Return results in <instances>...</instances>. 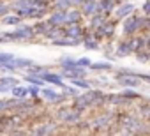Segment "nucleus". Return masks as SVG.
<instances>
[{"instance_id": "1", "label": "nucleus", "mask_w": 150, "mask_h": 136, "mask_svg": "<svg viewBox=\"0 0 150 136\" xmlns=\"http://www.w3.org/2000/svg\"><path fill=\"white\" fill-rule=\"evenodd\" d=\"M139 28H146V18H138V16L129 14L127 20L124 21L122 32H124L125 35H132V34H136Z\"/></svg>"}, {"instance_id": "2", "label": "nucleus", "mask_w": 150, "mask_h": 136, "mask_svg": "<svg viewBox=\"0 0 150 136\" xmlns=\"http://www.w3.org/2000/svg\"><path fill=\"white\" fill-rule=\"evenodd\" d=\"M34 34H35V32H34V28H32V27L23 25V27H18L14 32H7L4 37L7 39V42H9V41H25V39L32 37Z\"/></svg>"}, {"instance_id": "3", "label": "nucleus", "mask_w": 150, "mask_h": 136, "mask_svg": "<svg viewBox=\"0 0 150 136\" xmlns=\"http://www.w3.org/2000/svg\"><path fill=\"white\" fill-rule=\"evenodd\" d=\"M62 76L64 78H85L87 76V67H81V65H72L69 69H64L62 71Z\"/></svg>"}, {"instance_id": "4", "label": "nucleus", "mask_w": 150, "mask_h": 136, "mask_svg": "<svg viewBox=\"0 0 150 136\" xmlns=\"http://www.w3.org/2000/svg\"><path fill=\"white\" fill-rule=\"evenodd\" d=\"M41 78L44 80V83H51V85H57V87H64V76L62 74H55V73H50V71H44L41 74Z\"/></svg>"}, {"instance_id": "5", "label": "nucleus", "mask_w": 150, "mask_h": 136, "mask_svg": "<svg viewBox=\"0 0 150 136\" xmlns=\"http://www.w3.org/2000/svg\"><path fill=\"white\" fill-rule=\"evenodd\" d=\"M80 113L81 111H74V110H60L58 113H57V117L60 118V120H65V122H78L80 120Z\"/></svg>"}, {"instance_id": "6", "label": "nucleus", "mask_w": 150, "mask_h": 136, "mask_svg": "<svg viewBox=\"0 0 150 136\" xmlns=\"http://www.w3.org/2000/svg\"><path fill=\"white\" fill-rule=\"evenodd\" d=\"M99 11H101V7H99L97 0H87V2L83 4V9H81L83 16H92V14H96Z\"/></svg>"}, {"instance_id": "7", "label": "nucleus", "mask_w": 150, "mask_h": 136, "mask_svg": "<svg viewBox=\"0 0 150 136\" xmlns=\"http://www.w3.org/2000/svg\"><path fill=\"white\" fill-rule=\"evenodd\" d=\"M65 23V11H55V13H51V16H50V20H48V25L50 27H58V25H64Z\"/></svg>"}, {"instance_id": "8", "label": "nucleus", "mask_w": 150, "mask_h": 136, "mask_svg": "<svg viewBox=\"0 0 150 136\" xmlns=\"http://www.w3.org/2000/svg\"><path fill=\"white\" fill-rule=\"evenodd\" d=\"M134 13V6L132 4H124V6H120L117 11H115V18L117 20H124V18H127L129 14H132Z\"/></svg>"}, {"instance_id": "9", "label": "nucleus", "mask_w": 150, "mask_h": 136, "mask_svg": "<svg viewBox=\"0 0 150 136\" xmlns=\"http://www.w3.org/2000/svg\"><path fill=\"white\" fill-rule=\"evenodd\" d=\"M48 101H51V103H62L64 99H65V96L64 94H57L55 90H51V89H42V92H41Z\"/></svg>"}, {"instance_id": "10", "label": "nucleus", "mask_w": 150, "mask_h": 136, "mask_svg": "<svg viewBox=\"0 0 150 136\" xmlns=\"http://www.w3.org/2000/svg\"><path fill=\"white\" fill-rule=\"evenodd\" d=\"M83 18V13L81 11H76V9H67L65 11V23H78L80 20Z\"/></svg>"}, {"instance_id": "11", "label": "nucleus", "mask_w": 150, "mask_h": 136, "mask_svg": "<svg viewBox=\"0 0 150 136\" xmlns=\"http://www.w3.org/2000/svg\"><path fill=\"white\" fill-rule=\"evenodd\" d=\"M129 46H131V51L138 53V51H141V48L146 46V39L145 37H134L129 41Z\"/></svg>"}, {"instance_id": "12", "label": "nucleus", "mask_w": 150, "mask_h": 136, "mask_svg": "<svg viewBox=\"0 0 150 136\" xmlns=\"http://www.w3.org/2000/svg\"><path fill=\"white\" fill-rule=\"evenodd\" d=\"M67 35L72 37V39H81V34H83V28L78 25V23H71V27H67Z\"/></svg>"}, {"instance_id": "13", "label": "nucleus", "mask_w": 150, "mask_h": 136, "mask_svg": "<svg viewBox=\"0 0 150 136\" xmlns=\"http://www.w3.org/2000/svg\"><path fill=\"white\" fill-rule=\"evenodd\" d=\"M88 69H92V71H97V73H104V71H110V69H113V67H111V64H108V62H92Z\"/></svg>"}, {"instance_id": "14", "label": "nucleus", "mask_w": 150, "mask_h": 136, "mask_svg": "<svg viewBox=\"0 0 150 136\" xmlns=\"http://www.w3.org/2000/svg\"><path fill=\"white\" fill-rule=\"evenodd\" d=\"M58 64H60L62 69H69V67L76 65V58H72L71 55H65V57H60L58 58Z\"/></svg>"}, {"instance_id": "15", "label": "nucleus", "mask_w": 150, "mask_h": 136, "mask_svg": "<svg viewBox=\"0 0 150 136\" xmlns=\"http://www.w3.org/2000/svg\"><path fill=\"white\" fill-rule=\"evenodd\" d=\"M115 6H117L115 0H101V2H99L101 13H106V14H110V13L113 11V7H115Z\"/></svg>"}, {"instance_id": "16", "label": "nucleus", "mask_w": 150, "mask_h": 136, "mask_svg": "<svg viewBox=\"0 0 150 136\" xmlns=\"http://www.w3.org/2000/svg\"><path fill=\"white\" fill-rule=\"evenodd\" d=\"M11 94H13L14 99H25V96H28V90H27L25 87H18V85H14V87L11 89Z\"/></svg>"}, {"instance_id": "17", "label": "nucleus", "mask_w": 150, "mask_h": 136, "mask_svg": "<svg viewBox=\"0 0 150 136\" xmlns=\"http://www.w3.org/2000/svg\"><path fill=\"white\" fill-rule=\"evenodd\" d=\"M55 129H57L55 124H42V127H37L34 132L35 134H51V132H55Z\"/></svg>"}, {"instance_id": "18", "label": "nucleus", "mask_w": 150, "mask_h": 136, "mask_svg": "<svg viewBox=\"0 0 150 136\" xmlns=\"http://www.w3.org/2000/svg\"><path fill=\"white\" fill-rule=\"evenodd\" d=\"M71 83L74 87H78V89H85V90L90 89V81L85 80V78H71Z\"/></svg>"}, {"instance_id": "19", "label": "nucleus", "mask_w": 150, "mask_h": 136, "mask_svg": "<svg viewBox=\"0 0 150 136\" xmlns=\"http://www.w3.org/2000/svg\"><path fill=\"white\" fill-rule=\"evenodd\" d=\"M46 37L48 39H60V37H64V32L60 30V28H57V27H50L48 28V32H46Z\"/></svg>"}, {"instance_id": "20", "label": "nucleus", "mask_w": 150, "mask_h": 136, "mask_svg": "<svg viewBox=\"0 0 150 136\" xmlns=\"http://www.w3.org/2000/svg\"><path fill=\"white\" fill-rule=\"evenodd\" d=\"M83 44H85L87 50H97V48H99V42H97V39H96L94 35H87V37L83 39Z\"/></svg>"}, {"instance_id": "21", "label": "nucleus", "mask_w": 150, "mask_h": 136, "mask_svg": "<svg viewBox=\"0 0 150 136\" xmlns=\"http://www.w3.org/2000/svg\"><path fill=\"white\" fill-rule=\"evenodd\" d=\"M131 53V46H129V41L127 42H120L118 48H117V57H127Z\"/></svg>"}, {"instance_id": "22", "label": "nucleus", "mask_w": 150, "mask_h": 136, "mask_svg": "<svg viewBox=\"0 0 150 136\" xmlns=\"http://www.w3.org/2000/svg\"><path fill=\"white\" fill-rule=\"evenodd\" d=\"M23 80H25V81H28V83H32V85H39V87L44 83V80H42L41 76H37V74H28V73L23 76Z\"/></svg>"}, {"instance_id": "23", "label": "nucleus", "mask_w": 150, "mask_h": 136, "mask_svg": "<svg viewBox=\"0 0 150 136\" xmlns=\"http://www.w3.org/2000/svg\"><path fill=\"white\" fill-rule=\"evenodd\" d=\"M20 21H21V16H18V14L4 16V18H2V23H4V25H20Z\"/></svg>"}, {"instance_id": "24", "label": "nucleus", "mask_w": 150, "mask_h": 136, "mask_svg": "<svg viewBox=\"0 0 150 136\" xmlns=\"http://www.w3.org/2000/svg\"><path fill=\"white\" fill-rule=\"evenodd\" d=\"M0 83H2V85H7V87H14V85L20 83V81H18V78H14V76H0Z\"/></svg>"}, {"instance_id": "25", "label": "nucleus", "mask_w": 150, "mask_h": 136, "mask_svg": "<svg viewBox=\"0 0 150 136\" xmlns=\"http://www.w3.org/2000/svg\"><path fill=\"white\" fill-rule=\"evenodd\" d=\"M103 23H104V18L101 16V11L96 13V14H92V28H99Z\"/></svg>"}, {"instance_id": "26", "label": "nucleus", "mask_w": 150, "mask_h": 136, "mask_svg": "<svg viewBox=\"0 0 150 136\" xmlns=\"http://www.w3.org/2000/svg\"><path fill=\"white\" fill-rule=\"evenodd\" d=\"M71 4H72V0H57L55 7L60 11H67V9H71Z\"/></svg>"}, {"instance_id": "27", "label": "nucleus", "mask_w": 150, "mask_h": 136, "mask_svg": "<svg viewBox=\"0 0 150 136\" xmlns=\"http://www.w3.org/2000/svg\"><path fill=\"white\" fill-rule=\"evenodd\" d=\"M14 60V55L13 53H7V51H2L0 53V64H9Z\"/></svg>"}, {"instance_id": "28", "label": "nucleus", "mask_w": 150, "mask_h": 136, "mask_svg": "<svg viewBox=\"0 0 150 136\" xmlns=\"http://www.w3.org/2000/svg\"><path fill=\"white\" fill-rule=\"evenodd\" d=\"M48 28H50V25H48V23H44V21H39V23L35 25L34 32H35V34H41V32H42V34H46V32H48Z\"/></svg>"}, {"instance_id": "29", "label": "nucleus", "mask_w": 150, "mask_h": 136, "mask_svg": "<svg viewBox=\"0 0 150 136\" xmlns=\"http://www.w3.org/2000/svg\"><path fill=\"white\" fill-rule=\"evenodd\" d=\"M124 97H125V101H134V99H138V97H141L139 94H136L134 90H125L124 94H122Z\"/></svg>"}, {"instance_id": "30", "label": "nucleus", "mask_w": 150, "mask_h": 136, "mask_svg": "<svg viewBox=\"0 0 150 136\" xmlns=\"http://www.w3.org/2000/svg\"><path fill=\"white\" fill-rule=\"evenodd\" d=\"M90 64H92V60L88 57H81L76 60V65H81V67H90Z\"/></svg>"}, {"instance_id": "31", "label": "nucleus", "mask_w": 150, "mask_h": 136, "mask_svg": "<svg viewBox=\"0 0 150 136\" xmlns=\"http://www.w3.org/2000/svg\"><path fill=\"white\" fill-rule=\"evenodd\" d=\"M27 90H28V96H32V97H37V96L41 94V90H39V85H30Z\"/></svg>"}, {"instance_id": "32", "label": "nucleus", "mask_w": 150, "mask_h": 136, "mask_svg": "<svg viewBox=\"0 0 150 136\" xmlns=\"http://www.w3.org/2000/svg\"><path fill=\"white\" fill-rule=\"evenodd\" d=\"M62 90H64V96H78V92H76V89H74V87H67V85H64Z\"/></svg>"}, {"instance_id": "33", "label": "nucleus", "mask_w": 150, "mask_h": 136, "mask_svg": "<svg viewBox=\"0 0 150 136\" xmlns=\"http://www.w3.org/2000/svg\"><path fill=\"white\" fill-rule=\"evenodd\" d=\"M136 58H138L139 62H148V60H150V53H141V51H138Z\"/></svg>"}, {"instance_id": "34", "label": "nucleus", "mask_w": 150, "mask_h": 136, "mask_svg": "<svg viewBox=\"0 0 150 136\" xmlns=\"http://www.w3.org/2000/svg\"><path fill=\"white\" fill-rule=\"evenodd\" d=\"M141 11H143L145 14H150V0H146V2L141 6Z\"/></svg>"}, {"instance_id": "35", "label": "nucleus", "mask_w": 150, "mask_h": 136, "mask_svg": "<svg viewBox=\"0 0 150 136\" xmlns=\"http://www.w3.org/2000/svg\"><path fill=\"white\" fill-rule=\"evenodd\" d=\"M7 11H9V7H7V6L0 4V16H6V14H7Z\"/></svg>"}, {"instance_id": "36", "label": "nucleus", "mask_w": 150, "mask_h": 136, "mask_svg": "<svg viewBox=\"0 0 150 136\" xmlns=\"http://www.w3.org/2000/svg\"><path fill=\"white\" fill-rule=\"evenodd\" d=\"M136 76H138L139 80H143V81H148V83H150V74H138V73H136Z\"/></svg>"}, {"instance_id": "37", "label": "nucleus", "mask_w": 150, "mask_h": 136, "mask_svg": "<svg viewBox=\"0 0 150 136\" xmlns=\"http://www.w3.org/2000/svg\"><path fill=\"white\" fill-rule=\"evenodd\" d=\"M85 2H87V0H72V4H78V6H80V4H81V6H83V4H85Z\"/></svg>"}, {"instance_id": "38", "label": "nucleus", "mask_w": 150, "mask_h": 136, "mask_svg": "<svg viewBox=\"0 0 150 136\" xmlns=\"http://www.w3.org/2000/svg\"><path fill=\"white\" fill-rule=\"evenodd\" d=\"M146 28L150 30V14H146Z\"/></svg>"}, {"instance_id": "39", "label": "nucleus", "mask_w": 150, "mask_h": 136, "mask_svg": "<svg viewBox=\"0 0 150 136\" xmlns=\"http://www.w3.org/2000/svg\"><path fill=\"white\" fill-rule=\"evenodd\" d=\"M146 46H148V48H150V35H148V37H146Z\"/></svg>"}]
</instances>
